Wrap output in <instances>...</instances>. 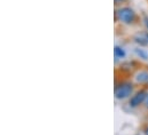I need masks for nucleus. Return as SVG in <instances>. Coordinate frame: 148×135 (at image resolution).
<instances>
[{
  "mask_svg": "<svg viewBox=\"0 0 148 135\" xmlns=\"http://www.w3.org/2000/svg\"><path fill=\"white\" fill-rule=\"evenodd\" d=\"M146 103H147V106H148V95H147V99H146Z\"/></svg>",
  "mask_w": 148,
  "mask_h": 135,
  "instance_id": "1a4fd4ad",
  "label": "nucleus"
},
{
  "mask_svg": "<svg viewBox=\"0 0 148 135\" xmlns=\"http://www.w3.org/2000/svg\"><path fill=\"white\" fill-rule=\"evenodd\" d=\"M145 24H146V27H147V29H148V16L145 17Z\"/></svg>",
  "mask_w": 148,
  "mask_h": 135,
  "instance_id": "6e6552de",
  "label": "nucleus"
},
{
  "mask_svg": "<svg viewBox=\"0 0 148 135\" xmlns=\"http://www.w3.org/2000/svg\"><path fill=\"white\" fill-rule=\"evenodd\" d=\"M138 82H148V72H139L136 77Z\"/></svg>",
  "mask_w": 148,
  "mask_h": 135,
  "instance_id": "39448f33",
  "label": "nucleus"
},
{
  "mask_svg": "<svg viewBox=\"0 0 148 135\" xmlns=\"http://www.w3.org/2000/svg\"><path fill=\"white\" fill-rule=\"evenodd\" d=\"M136 53H137L141 59H144V60H147L148 59V54L146 53V52H144L143 49H137V50H136Z\"/></svg>",
  "mask_w": 148,
  "mask_h": 135,
  "instance_id": "0eeeda50",
  "label": "nucleus"
},
{
  "mask_svg": "<svg viewBox=\"0 0 148 135\" xmlns=\"http://www.w3.org/2000/svg\"><path fill=\"white\" fill-rule=\"evenodd\" d=\"M132 89H133V87H132V85H131L130 82H124V84L119 85V86L116 88L115 95H116L117 99L123 100V99H126V97H129V96L131 95Z\"/></svg>",
  "mask_w": 148,
  "mask_h": 135,
  "instance_id": "f03ea898",
  "label": "nucleus"
},
{
  "mask_svg": "<svg viewBox=\"0 0 148 135\" xmlns=\"http://www.w3.org/2000/svg\"><path fill=\"white\" fill-rule=\"evenodd\" d=\"M134 40L140 46H148V32H140L134 37Z\"/></svg>",
  "mask_w": 148,
  "mask_h": 135,
  "instance_id": "20e7f679",
  "label": "nucleus"
},
{
  "mask_svg": "<svg viewBox=\"0 0 148 135\" xmlns=\"http://www.w3.org/2000/svg\"><path fill=\"white\" fill-rule=\"evenodd\" d=\"M114 53H115V56H116L117 59H122V57H124V56H125V52H124V49H123V48H121V47H118V46H116V47H115Z\"/></svg>",
  "mask_w": 148,
  "mask_h": 135,
  "instance_id": "423d86ee",
  "label": "nucleus"
},
{
  "mask_svg": "<svg viewBox=\"0 0 148 135\" xmlns=\"http://www.w3.org/2000/svg\"><path fill=\"white\" fill-rule=\"evenodd\" d=\"M146 99H147L146 93H145L144 91H140V92H138L136 95H133V96L131 97V100H130V105L133 106V108H136V106L140 105Z\"/></svg>",
  "mask_w": 148,
  "mask_h": 135,
  "instance_id": "7ed1b4c3",
  "label": "nucleus"
},
{
  "mask_svg": "<svg viewBox=\"0 0 148 135\" xmlns=\"http://www.w3.org/2000/svg\"><path fill=\"white\" fill-rule=\"evenodd\" d=\"M146 135H148V128L146 130Z\"/></svg>",
  "mask_w": 148,
  "mask_h": 135,
  "instance_id": "9d476101",
  "label": "nucleus"
},
{
  "mask_svg": "<svg viewBox=\"0 0 148 135\" xmlns=\"http://www.w3.org/2000/svg\"><path fill=\"white\" fill-rule=\"evenodd\" d=\"M134 16H136L134 12L131 8H129V7H123V8H119L117 10V17H118V20L121 22L125 23V24L132 23L134 21Z\"/></svg>",
  "mask_w": 148,
  "mask_h": 135,
  "instance_id": "f257e3e1",
  "label": "nucleus"
}]
</instances>
